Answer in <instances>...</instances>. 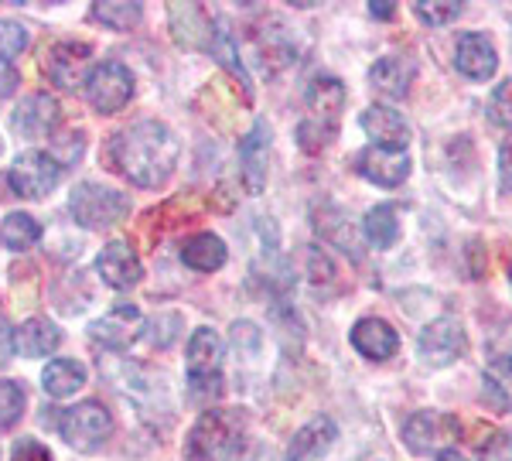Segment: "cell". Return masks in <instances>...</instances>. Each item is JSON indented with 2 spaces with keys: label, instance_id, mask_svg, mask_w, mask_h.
Here are the masks:
<instances>
[{
  "label": "cell",
  "instance_id": "obj_4",
  "mask_svg": "<svg viewBox=\"0 0 512 461\" xmlns=\"http://www.w3.org/2000/svg\"><path fill=\"white\" fill-rule=\"evenodd\" d=\"M69 212L79 226L106 229V226H117L120 219H127L130 199L123 192H117V188L96 185V181H82V185L72 188V195H69Z\"/></svg>",
  "mask_w": 512,
  "mask_h": 461
},
{
  "label": "cell",
  "instance_id": "obj_2",
  "mask_svg": "<svg viewBox=\"0 0 512 461\" xmlns=\"http://www.w3.org/2000/svg\"><path fill=\"white\" fill-rule=\"evenodd\" d=\"M246 438L239 410H205L185 441V461H233Z\"/></svg>",
  "mask_w": 512,
  "mask_h": 461
},
{
  "label": "cell",
  "instance_id": "obj_1",
  "mask_svg": "<svg viewBox=\"0 0 512 461\" xmlns=\"http://www.w3.org/2000/svg\"><path fill=\"white\" fill-rule=\"evenodd\" d=\"M110 161L130 185L158 188L178 164V141L161 120H137L110 141Z\"/></svg>",
  "mask_w": 512,
  "mask_h": 461
},
{
  "label": "cell",
  "instance_id": "obj_14",
  "mask_svg": "<svg viewBox=\"0 0 512 461\" xmlns=\"http://www.w3.org/2000/svg\"><path fill=\"white\" fill-rule=\"evenodd\" d=\"M454 434H458V421L444 414H434V410H420V414L407 417V424H403V441H407V448L414 451V455H427L437 444L451 441Z\"/></svg>",
  "mask_w": 512,
  "mask_h": 461
},
{
  "label": "cell",
  "instance_id": "obj_33",
  "mask_svg": "<svg viewBox=\"0 0 512 461\" xmlns=\"http://www.w3.org/2000/svg\"><path fill=\"white\" fill-rule=\"evenodd\" d=\"M489 117H492L495 127L512 130V79H506V82H502V86L492 93V100H489Z\"/></svg>",
  "mask_w": 512,
  "mask_h": 461
},
{
  "label": "cell",
  "instance_id": "obj_15",
  "mask_svg": "<svg viewBox=\"0 0 512 461\" xmlns=\"http://www.w3.org/2000/svg\"><path fill=\"white\" fill-rule=\"evenodd\" d=\"M59 117H62L59 103L48 93H35L14 110V130L21 137H28V141H38V137H48L59 127Z\"/></svg>",
  "mask_w": 512,
  "mask_h": 461
},
{
  "label": "cell",
  "instance_id": "obj_41",
  "mask_svg": "<svg viewBox=\"0 0 512 461\" xmlns=\"http://www.w3.org/2000/svg\"><path fill=\"white\" fill-rule=\"evenodd\" d=\"M437 461H472V458H465V455H461V451L448 448V451H441V455H437Z\"/></svg>",
  "mask_w": 512,
  "mask_h": 461
},
{
  "label": "cell",
  "instance_id": "obj_35",
  "mask_svg": "<svg viewBox=\"0 0 512 461\" xmlns=\"http://www.w3.org/2000/svg\"><path fill=\"white\" fill-rule=\"evenodd\" d=\"M308 274H311V284L321 287L325 281H332V277H335V267H332V260H328L325 253L308 250Z\"/></svg>",
  "mask_w": 512,
  "mask_h": 461
},
{
  "label": "cell",
  "instance_id": "obj_39",
  "mask_svg": "<svg viewBox=\"0 0 512 461\" xmlns=\"http://www.w3.org/2000/svg\"><path fill=\"white\" fill-rule=\"evenodd\" d=\"M369 11H373V18H386V21H390L393 14H396V4H390V0H373V4H369Z\"/></svg>",
  "mask_w": 512,
  "mask_h": 461
},
{
  "label": "cell",
  "instance_id": "obj_38",
  "mask_svg": "<svg viewBox=\"0 0 512 461\" xmlns=\"http://www.w3.org/2000/svg\"><path fill=\"white\" fill-rule=\"evenodd\" d=\"M499 178H502V188L512 192V141L502 144V151H499Z\"/></svg>",
  "mask_w": 512,
  "mask_h": 461
},
{
  "label": "cell",
  "instance_id": "obj_17",
  "mask_svg": "<svg viewBox=\"0 0 512 461\" xmlns=\"http://www.w3.org/2000/svg\"><path fill=\"white\" fill-rule=\"evenodd\" d=\"M362 130L376 141V147H390V151H407L410 144V123L390 106H369L362 113Z\"/></svg>",
  "mask_w": 512,
  "mask_h": 461
},
{
  "label": "cell",
  "instance_id": "obj_8",
  "mask_svg": "<svg viewBox=\"0 0 512 461\" xmlns=\"http://www.w3.org/2000/svg\"><path fill=\"white\" fill-rule=\"evenodd\" d=\"M468 352V335L465 325L458 318H437L420 332L417 339V356L427 366H451Z\"/></svg>",
  "mask_w": 512,
  "mask_h": 461
},
{
  "label": "cell",
  "instance_id": "obj_11",
  "mask_svg": "<svg viewBox=\"0 0 512 461\" xmlns=\"http://www.w3.org/2000/svg\"><path fill=\"white\" fill-rule=\"evenodd\" d=\"M96 270H99V277L113 287V291H130V287H137L140 277H144L140 257H137L134 246H130L127 240L106 243L103 250H99V257H96Z\"/></svg>",
  "mask_w": 512,
  "mask_h": 461
},
{
  "label": "cell",
  "instance_id": "obj_5",
  "mask_svg": "<svg viewBox=\"0 0 512 461\" xmlns=\"http://www.w3.org/2000/svg\"><path fill=\"white\" fill-rule=\"evenodd\" d=\"M59 434L65 438V444L76 451H96L99 444L110 441L113 434V417L103 403L86 400L79 407L65 410L62 421H59Z\"/></svg>",
  "mask_w": 512,
  "mask_h": 461
},
{
  "label": "cell",
  "instance_id": "obj_3",
  "mask_svg": "<svg viewBox=\"0 0 512 461\" xmlns=\"http://www.w3.org/2000/svg\"><path fill=\"white\" fill-rule=\"evenodd\" d=\"M188 390L198 403L222 393V339L212 328H198L188 339Z\"/></svg>",
  "mask_w": 512,
  "mask_h": 461
},
{
  "label": "cell",
  "instance_id": "obj_13",
  "mask_svg": "<svg viewBox=\"0 0 512 461\" xmlns=\"http://www.w3.org/2000/svg\"><path fill=\"white\" fill-rule=\"evenodd\" d=\"M267 164H270V127L260 120L239 141V175H243L250 195H260L267 188Z\"/></svg>",
  "mask_w": 512,
  "mask_h": 461
},
{
  "label": "cell",
  "instance_id": "obj_27",
  "mask_svg": "<svg viewBox=\"0 0 512 461\" xmlns=\"http://www.w3.org/2000/svg\"><path fill=\"white\" fill-rule=\"evenodd\" d=\"M209 52L216 55V59L226 65L233 76L243 82V89H246V96L253 93V82H250V76H246V65H243V59H239V52H236V41H233V35H229V28L222 21H216L212 24V41H209Z\"/></svg>",
  "mask_w": 512,
  "mask_h": 461
},
{
  "label": "cell",
  "instance_id": "obj_30",
  "mask_svg": "<svg viewBox=\"0 0 512 461\" xmlns=\"http://www.w3.org/2000/svg\"><path fill=\"white\" fill-rule=\"evenodd\" d=\"M414 11L424 24H451L461 18L465 4H458V0H417Z\"/></svg>",
  "mask_w": 512,
  "mask_h": 461
},
{
  "label": "cell",
  "instance_id": "obj_29",
  "mask_svg": "<svg viewBox=\"0 0 512 461\" xmlns=\"http://www.w3.org/2000/svg\"><path fill=\"white\" fill-rule=\"evenodd\" d=\"M315 222H318V233L321 236H328L332 243H338L342 250H349V253H355L359 257V246H355V240H352V233H349V219L342 216L338 209H325V216H315Z\"/></svg>",
  "mask_w": 512,
  "mask_h": 461
},
{
  "label": "cell",
  "instance_id": "obj_32",
  "mask_svg": "<svg viewBox=\"0 0 512 461\" xmlns=\"http://www.w3.org/2000/svg\"><path fill=\"white\" fill-rule=\"evenodd\" d=\"M24 410V390L11 380H0V427H11Z\"/></svg>",
  "mask_w": 512,
  "mask_h": 461
},
{
  "label": "cell",
  "instance_id": "obj_34",
  "mask_svg": "<svg viewBox=\"0 0 512 461\" xmlns=\"http://www.w3.org/2000/svg\"><path fill=\"white\" fill-rule=\"evenodd\" d=\"M11 461H52V451L35 438H21L18 444H14Z\"/></svg>",
  "mask_w": 512,
  "mask_h": 461
},
{
  "label": "cell",
  "instance_id": "obj_40",
  "mask_svg": "<svg viewBox=\"0 0 512 461\" xmlns=\"http://www.w3.org/2000/svg\"><path fill=\"white\" fill-rule=\"evenodd\" d=\"M11 349H14V339H11V335H7L4 321H0V366H4L7 356H11Z\"/></svg>",
  "mask_w": 512,
  "mask_h": 461
},
{
  "label": "cell",
  "instance_id": "obj_31",
  "mask_svg": "<svg viewBox=\"0 0 512 461\" xmlns=\"http://www.w3.org/2000/svg\"><path fill=\"white\" fill-rule=\"evenodd\" d=\"M28 28L18 21H0V59H18V55L28 48Z\"/></svg>",
  "mask_w": 512,
  "mask_h": 461
},
{
  "label": "cell",
  "instance_id": "obj_23",
  "mask_svg": "<svg viewBox=\"0 0 512 461\" xmlns=\"http://www.w3.org/2000/svg\"><path fill=\"white\" fill-rule=\"evenodd\" d=\"M226 243L219 240V236L212 233H198L192 240L181 243V260H185V267L198 270V274H212V270H219L222 263H226Z\"/></svg>",
  "mask_w": 512,
  "mask_h": 461
},
{
  "label": "cell",
  "instance_id": "obj_25",
  "mask_svg": "<svg viewBox=\"0 0 512 461\" xmlns=\"http://www.w3.org/2000/svg\"><path fill=\"white\" fill-rule=\"evenodd\" d=\"M362 233H366V240L373 243L376 250H390L396 243V236H400V219H396L393 205H376V209H369L366 219H362Z\"/></svg>",
  "mask_w": 512,
  "mask_h": 461
},
{
  "label": "cell",
  "instance_id": "obj_18",
  "mask_svg": "<svg viewBox=\"0 0 512 461\" xmlns=\"http://www.w3.org/2000/svg\"><path fill=\"white\" fill-rule=\"evenodd\" d=\"M308 110H311V117H308L311 123L335 130L338 117H342V110H345V86L335 76H318L308 86Z\"/></svg>",
  "mask_w": 512,
  "mask_h": 461
},
{
  "label": "cell",
  "instance_id": "obj_20",
  "mask_svg": "<svg viewBox=\"0 0 512 461\" xmlns=\"http://www.w3.org/2000/svg\"><path fill=\"white\" fill-rule=\"evenodd\" d=\"M338 438V427L332 417H315L308 427L294 434L291 448H287V461H318Z\"/></svg>",
  "mask_w": 512,
  "mask_h": 461
},
{
  "label": "cell",
  "instance_id": "obj_12",
  "mask_svg": "<svg viewBox=\"0 0 512 461\" xmlns=\"http://www.w3.org/2000/svg\"><path fill=\"white\" fill-rule=\"evenodd\" d=\"M355 171L379 188H396L410 175V158L407 151H390V147L373 144L355 158Z\"/></svg>",
  "mask_w": 512,
  "mask_h": 461
},
{
  "label": "cell",
  "instance_id": "obj_16",
  "mask_svg": "<svg viewBox=\"0 0 512 461\" xmlns=\"http://www.w3.org/2000/svg\"><path fill=\"white\" fill-rule=\"evenodd\" d=\"M454 65H458L468 79L485 82L495 76V69H499V55H495V45L489 38L478 35V31H468V35H461V41H458Z\"/></svg>",
  "mask_w": 512,
  "mask_h": 461
},
{
  "label": "cell",
  "instance_id": "obj_7",
  "mask_svg": "<svg viewBox=\"0 0 512 461\" xmlns=\"http://www.w3.org/2000/svg\"><path fill=\"white\" fill-rule=\"evenodd\" d=\"M7 178H11V188L21 199H45V195L55 192V185H59L62 164L48 151H24L21 158L11 164Z\"/></svg>",
  "mask_w": 512,
  "mask_h": 461
},
{
  "label": "cell",
  "instance_id": "obj_21",
  "mask_svg": "<svg viewBox=\"0 0 512 461\" xmlns=\"http://www.w3.org/2000/svg\"><path fill=\"white\" fill-rule=\"evenodd\" d=\"M59 342H62L59 325L48 318H28L18 332H14V352H21V356H28V359L48 356V352L59 349Z\"/></svg>",
  "mask_w": 512,
  "mask_h": 461
},
{
  "label": "cell",
  "instance_id": "obj_22",
  "mask_svg": "<svg viewBox=\"0 0 512 461\" xmlns=\"http://www.w3.org/2000/svg\"><path fill=\"white\" fill-rule=\"evenodd\" d=\"M369 82H373V89L383 93L386 100H403L410 93V82H414V62L386 55V59H379L369 69Z\"/></svg>",
  "mask_w": 512,
  "mask_h": 461
},
{
  "label": "cell",
  "instance_id": "obj_36",
  "mask_svg": "<svg viewBox=\"0 0 512 461\" xmlns=\"http://www.w3.org/2000/svg\"><path fill=\"white\" fill-rule=\"evenodd\" d=\"M482 461H512V444H509V438L495 434L492 444H482Z\"/></svg>",
  "mask_w": 512,
  "mask_h": 461
},
{
  "label": "cell",
  "instance_id": "obj_6",
  "mask_svg": "<svg viewBox=\"0 0 512 461\" xmlns=\"http://www.w3.org/2000/svg\"><path fill=\"white\" fill-rule=\"evenodd\" d=\"M82 93H86V100L96 113L110 117V113H120L130 103V96H134V76L120 62H99Z\"/></svg>",
  "mask_w": 512,
  "mask_h": 461
},
{
  "label": "cell",
  "instance_id": "obj_37",
  "mask_svg": "<svg viewBox=\"0 0 512 461\" xmlns=\"http://www.w3.org/2000/svg\"><path fill=\"white\" fill-rule=\"evenodd\" d=\"M18 86H21V72L7 59H0V100H7Z\"/></svg>",
  "mask_w": 512,
  "mask_h": 461
},
{
  "label": "cell",
  "instance_id": "obj_10",
  "mask_svg": "<svg viewBox=\"0 0 512 461\" xmlns=\"http://www.w3.org/2000/svg\"><path fill=\"white\" fill-rule=\"evenodd\" d=\"M93 48L82 45V41H62V45H55L52 52H48V79L55 82L59 89L65 93H76V89H86L89 76H93Z\"/></svg>",
  "mask_w": 512,
  "mask_h": 461
},
{
  "label": "cell",
  "instance_id": "obj_19",
  "mask_svg": "<svg viewBox=\"0 0 512 461\" xmlns=\"http://www.w3.org/2000/svg\"><path fill=\"white\" fill-rule=\"evenodd\" d=\"M352 345L366 359L383 362L400 349V339H396V332L383 318H362V321H355V328H352Z\"/></svg>",
  "mask_w": 512,
  "mask_h": 461
},
{
  "label": "cell",
  "instance_id": "obj_24",
  "mask_svg": "<svg viewBox=\"0 0 512 461\" xmlns=\"http://www.w3.org/2000/svg\"><path fill=\"white\" fill-rule=\"evenodd\" d=\"M41 386H45V393H48V397H55V400L72 397V393L86 386V366L76 362V359L48 362L45 373H41Z\"/></svg>",
  "mask_w": 512,
  "mask_h": 461
},
{
  "label": "cell",
  "instance_id": "obj_9",
  "mask_svg": "<svg viewBox=\"0 0 512 461\" xmlns=\"http://www.w3.org/2000/svg\"><path fill=\"white\" fill-rule=\"evenodd\" d=\"M140 332H144V315H140L137 304H113L103 318L89 325V339L113 352L130 349L140 339Z\"/></svg>",
  "mask_w": 512,
  "mask_h": 461
},
{
  "label": "cell",
  "instance_id": "obj_26",
  "mask_svg": "<svg viewBox=\"0 0 512 461\" xmlns=\"http://www.w3.org/2000/svg\"><path fill=\"white\" fill-rule=\"evenodd\" d=\"M0 240H4L7 250H14V253L31 250V246L41 240L38 219L28 216V212H11V216L0 222Z\"/></svg>",
  "mask_w": 512,
  "mask_h": 461
},
{
  "label": "cell",
  "instance_id": "obj_28",
  "mask_svg": "<svg viewBox=\"0 0 512 461\" xmlns=\"http://www.w3.org/2000/svg\"><path fill=\"white\" fill-rule=\"evenodd\" d=\"M93 18L103 28L130 31L144 18V4H127V0H106V4H93Z\"/></svg>",
  "mask_w": 512,
  "mask_h": 461
}]
</instances>
